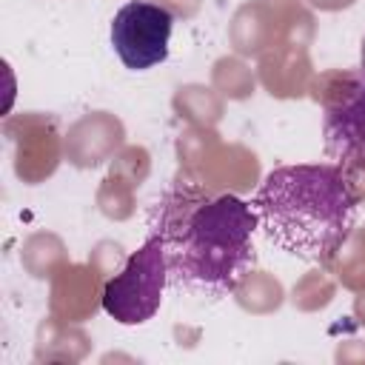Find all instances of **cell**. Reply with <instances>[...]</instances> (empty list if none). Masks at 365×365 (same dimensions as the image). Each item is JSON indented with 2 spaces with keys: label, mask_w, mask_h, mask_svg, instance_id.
<instances>
[{
  "label": "cell",
  "mask_w": 365,
  "mask_h": 365,
  "mask_svg": "<svg viewBox=\"0 0 365 365\" xmlns=\"http://www.w3.org/2000/svg\"><path fill=\"white\" fill-rule=\"evenodd\" d=\"M322 137L336 165L365 171V71L345 77L328 97Z\"/></svg>",
  "instance_id": "5"
},
{
  "label": "cell",
  "mask_w": 365,
  "mask_h": 365,
  "mask_svg": "<svg viewBox=\"0 0 365 365\" xmlns=\"http://www.w3.org/2000/svg\"><path fill=\"white\" fill-rule=\"evenodd\" d=\"M165 285L168 259L163 237L148 228L145 242L125 259L123 271L103 285V311L120 325H143L160 311Z\"/></svg>",
  "instance_id": "3"
},
{
  "label": "cell",
  "mask_w": 365,
  "mask_h": 365,
  "mask_svg": "<svg viewBox=\"0 0 365 365\" xmlns=\"http://www.w3.org/2000/svg\"><path fill=\"white\" fill-rule=\"evenodd\" d=\"M251 208L257 228L274 248L317 265L331 262L356 225V191L336 163L268 171Z\"/></svg>",
  "instance_id": "2"
},
{
  "label": "cell",
  "mask_w": 365,
  "mask_h": 365,
  "mask_svg": "<svg viewBox=\"0 0 365 365\" xmlns=\"http://www.w3.org/2000/svg\"><path fill=\"white\" fill-rule=\"evenodd\" d=\"M163 237L168 285L200 299H222L251 274L257 214L237 194H205L174 182L148 222Z\"/></svg>",
  "instance_id": "1"
},
{
  "label": "cell",
  "mask_w": 365,
  "mask_h": 365,
  "mask_svg": "<svg viewBox=\"0 0 365 365\" xmlns=\"http://www.w3.org/2000/svg\"><path fill=\"white\" fill-rule=\"evenodd\" d=\"M174 14L148 0H128L111 20V46L131 71H145L168 57Z\"/></svg>",
  "instance_id": "4"
}]
</instances>
